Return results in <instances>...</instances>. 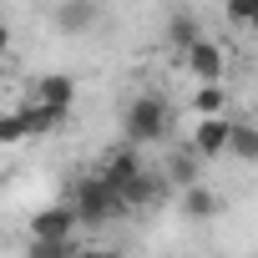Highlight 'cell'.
<instances>
[{
	"mask_svg": "<svg viewBox=\"0 0 258 258\" xmlns=\"http://www.w3.org/2000/svg\"><path fill=\"white\" fill-rule=\"evenodd\" d=\"M66 203L76 208V223H86V228H101V223H116V218H126V213H132V208L121 203V192H116V187H111L101 172L76 177Z\"/></svg>",
	"mask_w": 258,
	"mask_h": 258,
	"instance_id": "6da1fadb",
	"label": "cell"
},
{
	"mask_svg": "<svg viewBox=\"0 0 258 258\" xmlns=\"http://www.w3.org/2000/svg\"><path fill=\"white\" fill-rule=\"evenodd\" d=\"M167 137V101L157 91H142L126 101L121 111V142H132V147H152Z\"/></svg>",
	"mask_w": 258,
	"mask_h": 258,
	"instance_id": "7a4b0ae2",
	"label": "cell"
},
{
	"mask_svg": "<svg viewBox=\"0 0 258 258\" xmlns=\"http://www.w3.org/2000/svg\"><path fill=\"white\" fill-rule=\"evenodd\" d=\"M167 192H172V182L162 177V172H152V167H142L137 177H126L121 182V203L126 208H157V203H167Z\"/></svg>",
	"mask_w": 258,
	"mask_h": 258,
	"instance_id": "3957f363",
	"label": "cell"
},
{
	"mask_svg": "<svg viewBox=\"0 0 258 258\" xmlns=\"http://www.w3.org/2000/svg\"><path fill=\"white\" fill-rule=\"evenodd\" d=\"M182 66H187L198 81H223V71H228V56H223V46H218V41L198 36V41L182 51Z\"/></svg>",
	"mask_w": 258,
	"mask_h": 258,
	"instance_id": "277c9868",
	"label": "cell"
},
{
	"mask_svg": "<svg viewBox=\"0 0 258 258\" xmlns=\"http://www.w3.org/2000/svg\"><path fill=\"white\" fill-rule=\"evenodd\" d=\"M187 147H192L203 162L223 157V152H228V116H198V121H192V137H187Z\"/></svg>",
	"mask_w": 258,
	"mask_h": 258,
	"instance_id": "5b68a950",
	"label": "cell"
},
{
	"mask_svg": "<svg viewBox=\"0 0 258 258\" xmlns=\"http://www.w3.org/2000/svg\"><path fill=\"white\" fill-rule=\"evenodd\" d=\"M81 223H76V208L71 203H51L41 213H31V238H71Z\"/></svg>",
	"mask_w": 258,
	"mask_h": 258,
	"instance_id": "8992f818",
	"label": "cell"
},
{
	"mask_svg": "<svg viewBox=\"0 0 258 258\" xmlns=\"http://www.w3.org/2000/svg\"><path fill=\"white\" fill-rule=\"evenodd\" d=\"M142 172V157H137V147L132 142H121V147H106V157H101V177L121 192V182L126 177H137Z\"/></svg>",
	"mask_w": 258,
	"mask_h": 258,
	"instance_id": "52a82bcc",
	"label": "cell"
},
{
	"mask_svg": "<svg viewBox=\"0 0 258 258\" xmlns=\"http://www.w3.org/2000/svg\"><path fill=\"white\" fill-rule=\"evenodd\" d=\"M16 116H21V126H26V137H46V132H56L71 111L46 106V101H26V106H16Z\"/></svg>",
	"mask_w": 258,
	"mask_h": 258,
	"instance_id": "ba28073f",
	"label": "cell"
},
{
	"mask_svg": "<svg viewBox=\"0 0 258 258\" xmlns=\"http://www.w3.org/2000/svg\"><path fill=\"white\" fill-rule=\"evenodd\" d=\"M36 101L71 111V106H76V76H66V71H51V76H41V81H36Z\"/></svg>",
	"mask_w": 258,
	"mask_h": 258,
	"instance_id": "9c48e42d",
	"label": "cell"
},
{
	"mask_svg": "<svg viewBox=\"0 0 258 258\" xmlns=\"http://www.w3.org/2000/svg\"><path fill=\"white\" fill-rule=\"evenodd\" d=\"M162 177L172 182V192H177V187H192V182H203V157H198L192 147H182V152H167V167H162Z\"/></svg>",
	"mask_w": 258,
	"mask_h": 258,
	"instance_id": "30bf717a",
	"label": "cell"
},
{
	"mask_svg": "<svg viewBox=\"0 0 258 258\" xmlns=\"http://www.w3.org/2000/svg\"><path fill=\"white\" fill-rule=\"evenodd\" d=\"M177 192H182L177 208H182V218H192V223H208V218H218V208H223L208 182H192V187H177Z\"/></svg>",
	"mask_w": 258,
	"mask_h": 258,
	"instance_id": "8fae6325",
	"label": "cell"
},
{
	"mask_svg": "<svg viewBox=\"0 0 258 258\" xmlns=\"http://www.w3.org/2000/svg\"><path fill=\"white\" fill-rule=\"evenodd\" d=\"M223 157L258 162V126H253V121H233V116H228V152H223Z\"/></svg>",
	"mask_w": 258,
	"mask_h": 258,
	"instance_id": "7c38bea8",
	"label": "cell"
},
{
	"mask_svg": "<svg viewBox=\"0 0 258 258\" xmlns=\"http://www.w3.org/2000/svg\"><path fill=\"white\" fill-rule=\"evenodd\" d=\"M192 111H198V116H223V111H228V91H223V81H203V86L192 91Z\"/></svg>",
	"mask_w": 258,
	"mask_h": 258,
	"instance_id": "4fadbf2b",
	"label": "cell"
},
{
	"mask_svg": "<svg viewBox=\"0 0 258 258\" xmlns=\"http://www.w3.org/2000/svg\"><path fill=\"white\" fill-rule=\"evenodd\" d=\"M203 36V26H198V16H187V11H177L172 21H167V41H172V51H187L192 41Z\"/></svg>",
	"mask_w": 258,
	"mask_h": 258,
	"instance_id": "5bb4252c",
	"label": "cell"
},
{
	"mask_svg": "<svg viewBox=\"0 0 258 258\" xmlns=\"http://www.w3.org/2000/svg\"><path fill=\"white\" fill-rule=\"evenodd\" d=\"M81 243H76V233L71 238H31L26 243V258H71Z\"/></svg>",
	"mask_w": 258,
	"mask_h": 258,
	"instance_id": "9a60e30c",
	"label": "cell"
},
{
	"mask_svg": "<svg viewBox=\"0 0 258 258\" xmlns=\"http://www.w3.org/2000/svg\"><path fill=\"white\" fill-rule=\"evenodd\" d=\"M91 21H96V0H71V6H61V26L71 36H81Z\"/></svg>",
	"mask_w": 258,
	"mask_h": 258,
	"instance_id": "2e32d148",
	"label": "cell"
},
{
	"mask_svg": "<svg viewBox=\"0 0 258 258\" xmlns=\"http://www.w3.org/2000/svg\"><path fill=\"white\" fill-rule=\"evenodd\" d=\"M16 142H26L21 116H16V111H0V147H16Z\"/></svg>",
	"mask_w": 258,
	"mask_h": 258,
	"instance_id": "e0dca14e",
	"label": "cell"
},
{
	"mask_svg": "<svg viewBox=\"0 0 258 258\" xmlns=\"http://www.w3.org/2000/svg\"><path fill=\"white\" fill-rule=\"evenodd\" d=\"M223 16H228L233 26H248V21L258 16V0H223Z\"/></svg>",
	"mask_w": 258,
	"mask_h": 258,
	"instance_id": "ac0fdd59",
	"label": "cell"
},
{
	"mask_svg": "<svg viewBox=\"0 0 258 258\" xmlns=\"http://www.w3.org/2000/svg\"><path fill=\"white\" fill-rule=\"evenodd\" d=\"M71 258H121V253H116V248H76Z\"/></svg>",
	"mask_w": 258,
	"mask_h": 258,
	"instance_id": "d6986e66",
	"label": "cell"
},
{
	"mask_svg": "<svg viewBox=\"0 0 258 258\" xmlns=\"http://www.w3.org/2000/svg\"><path fill=\"white\" fill-rule=\"evenodd\" d=\"M6 51H11V26L0 21V56H6Z\"/></svg>",
	"mask_w": 258,
	"mask_h": 258,
	"instance_id": "ffe728a7",
	"label": "cell"
},
{
	"mask_svg": "<svg viewBox=\"0 0 258 258\" xmlns=\"http://www.w3.org/2000/svg\"><path fill=\"white\" fill-rule=\"evenodd\" d=\"M248 31H258V16H253V21H248Z\"/></svg>",
	"mask_w": 258,
	"mask_h": 258,
	"instance_id": "44dd1931",
	"label": "cell"
}]
</instances>
